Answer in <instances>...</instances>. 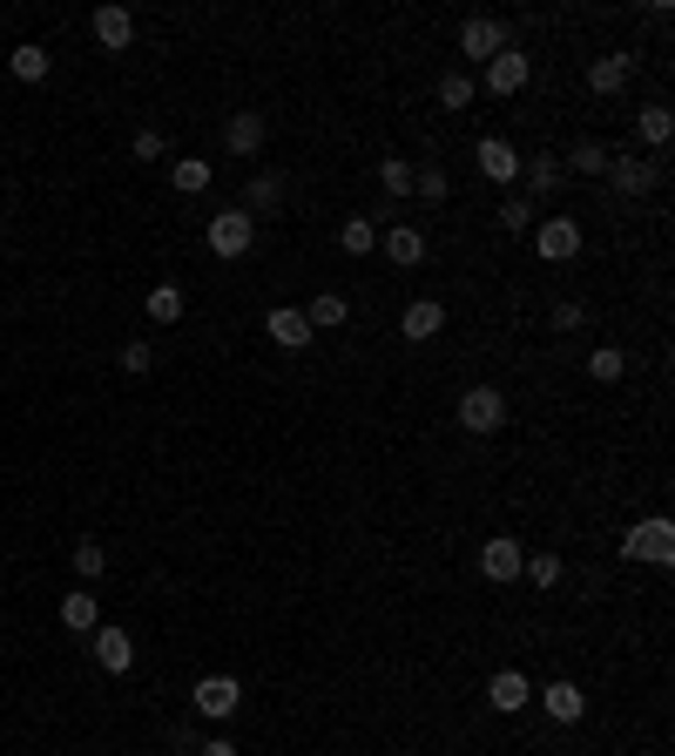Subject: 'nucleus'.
I'll return each mask as SVG.
<instances>
[{
    "label": "nucleus",
    "mask_w": 675,
    "mask_h": 756,
    "mask_svg": "<svg viewBox=\"0 0 675 756\" xmlns=\"http://www.w3.org/2000/svg\"><path fill=\"white\" fill-rule=\"evenodd\" d=\"M264 332L284 345V351H304V345H311V317H304V304H277V311L264 317Z\"/></svg>",
    "instance_id": "16"
},
{
    "label": "nucleus",
    "mask_w": 675,
    "mask_h": 756,
    "mask_svg": "<svg viewBox=\"0 0 675 756\" xmlns=\"http://www.w3.org/2000/svg\"><path fill=\"white\" fill-rule=\"evenodd\" d=\"M189 702H196V716H210V723H230L236 702H244V689H236V675H203Z\"/></svg>",
    "instance_id": "7"
},
{
    "label": "nucleus",
    "mask_w": 675,
    "mask_h": 756,
    "mask_svg": "<svg viewBox=\"0 0 675 756\" xmlns=\"http://www.w3.org/2000/svg\"><path fill=\"white\" fill-rule=\"evenodd\" d=\"M379 251L399 264V270H412V264L426 257V230H419V223H392V230H379Z\"/></svg>",
    "instance_id": "15"
},
{
    "label": "nucleus",
    "mask_w": 675,
    "mask_h": 756,
    "mask_svg": "<svg viewBox=\"0 0 675 756\" xmlns=\"http://www.w3.org/2000/svg\"><path fill=\"white\" fill-rule=\"evenodd\" d=\"M236 210H244V217H277V210H284V176L257 170V176L244 183V203H236Z\"/></svg>",
    "instance_id": "13"
},
{
    "label": "nucleus",
    "mask_w": 675,
    "mask_h": 756,
    "mask_svg": "<svg viewBox=\"0 0 675 756\" xmlns=\"http://www.w3.org/2000/svg\"><path fill=\"white\" fill-rule=\"evenodd\" d=\"M399 332H406L412 345H426V338H440V332H446V304H440V298H412V304L399 311Z\"/></svg>",
    "instance_id": "11"
},
{
    "label": "nucleus",
    "mask_w": 675,
    "mask_h": 756,
    "mask_svg": "<svg viewBox=\"0 0 675 756\" xmlns=\"http://www.w3.org/2000/svg\"><path fill=\"white\" fill-rule=\"evenodd\" d=\"M587 379H594V385H621V379H628V351H615V345H602V351H594V358H587Z\"/></svg>",
    "instance_id": "27"
},
{
    "label": "nucleus",
    "mask_w": 675,
    "mask_h": 756,
    "mask_svg": "<svg viewBox=\"0 0 675 756\" xmlns=\"http://www.w3.org/2000/svg\"><path fill=\"white\" fill-rule=\"evenodd\" d=\"M473 163H480L487 183H521V163H527V155L513 149L507 136H480V142H473Z\"/></svg>",
    "instance_id": "5"
},
{
    "label": "nucleus",
    "mask_w": 675,
    "mask_h": 756,
    "mask_svg": "<svg viewBox=\"0 0 675 756\" xmlns=\"http://www.w3.org/2000/svg\"><path fill=\"white\" fill-rule=\"evenodd\" d=\"M61 628H74V635H95L102 628V602L82 588V594H61Z\"/></svg>",
    "instance_id": "22"
},
{
    "label": "nucleus",
    "mask_w": 675,
    "mask_h": 756,
    "mask_svg": "<svg viewBox=\"0 0 675 756\" xmlns=\"http://www.w3.org/2000/svg\"><path fill=\"white\" fill-rule=\"evenodd\" d=\"M304 317H311V332H331V325H345V317H351V304H345L338 291H325V298H311Z\"/></svg>",
    "instance_id": "32"
},
{
    "label": "nucleus",
    "mask_w": 675,
    "mask_h": 756,
    "mask_svg": "<svg viewBox=\"0 0 675 756\" xmlns=\"http://www.w3.org/2000/svg\"><path fill=\"white\" fill-rule=\"evenodd\" d=\"M102 568H108V547H102V540H74V574L102 581Z\"/></svg>",
    "instance_id": "35"
},
{
    "label": "nucleus",
    "mask_w": 675,
    "mask_h": 756,
    "mask_svg": "<svg viewBox=\"0 0 675 756\" xmlns=\"http://www.w3.org/2000/svg\"><path fill=\"white\" fill-rule=\"evenodd\" d=\"M149 365H155V358H149V338H136V345H123V372H136V379H142Z\"/></svg>",
    "instance_id": "38"
},
{
    "label": "nucleus",
    "mask_w": 675,
    "mask_h": 756,
    "mask_svg": "<svg viewBox=\"0 0 675 756\" xmlns=\"http://www.w3.org/2000/svg\"><path fill=\"white\" fill-rule=\"evenodd\" d=\"M459 426L466 432H500L507 426V399H500L493 385H466L459 392Z\"/></svg>",
    "instance_id": "4"
},
{
    "label": "nucleus",
    "mask_w": 675,
    "mask_h": 756,
    "mask_svg": "<svg viewBox=\"0 0 675 756\" xmlns=\"http://www.w3.org/2000/svg\"><path fill=\"white\" fill-rule=\"evenodd\" d=\"M635 136H642L649 149H668V136H675V115H668L662 102H649L642 115H635Z\"/></svg>",
    "instance_id": "26"
},
{
    "label": "nucleus",
    "mask_w": 675,
    "mask_h": 756,
    "mask_svg": "<svg viewBox=\"0 0 675 756\" xmlns=\"http://www.w3.org/2000/svg\"><path fill=\"white\" fill-rule=\"evenodd\" d=\"M540 709L554 716V723H581L587 696H581V683H547V689H540Z\"/></svg>",
    "instance_id": "20"
},
{
    "label": "nucleus",
    "mask_w": 675,
    "mask_h": 756,
    "mask_svg": "<svg viewBox=\"0 0 675 756\" xmlns=\"http://www.w3.org/2000/svg\"><path fill=\"white\" fill-rule=\"evenodd\" d=\"M540 217H534V196H507V203H500V230L507 236H527Z\"/></svg>",
    "instance_id": "31"
},
{
    "label": "nucleus",
    "mask_w": 675,
    "mask_h": 756,
    "mask_svg": "<svg viewBox=\"0 0 675 756\" xmlns=\"http://www.w3.org/2000/svg\"><path fill=\"white\" fill-rule=\"evenodd\" d=\"M500 48H513L507 21H487V14H473V21L459 27V55H466V61H493Z\"/></svg>",
    "instance_id": "6"
},
{
    "label": "nucleus",
    "mask_w": 675,
    "mask_h": 756,
    "mask_svg": "<svg viewBox=\"0 0 675 756\" xmlns=\"http://www.w3.org/2000/svg\"><path fill=\"white\" fill-rule=\"evenodd\" d=\"M196 756H236V743H230V736H210V743L196 749Z\"/></svg>",
    "instance_id": "40"
},
{
    "label": "nucleus",
    "mask_w": 675,
    "mask_h": 756,
    "mask_svg": "<svg viewBox=\"0 0 675 756\" xmlns=\"http://www.w3.org/2000/svg\"><path fill=\"white\" fill-rule=\"evenodd\" d=\"M487 702H493L500 716H521V709L534 702V689H527V675H521V668H500V675H493V683H487Z\"/></svg>",
    "instance_id": "18"
},
{
    "label": "nucleus",
    "mask_w": 675,
    "mask_h": 756,
    "mask_svg": "<svg viewBox=\"0 0 675 756\" xmlns=\"http://www.w3.org/2000/svg\"><path fill=\"white\" fill-rule=\"evenodd\" d=\"M412 155H385V163H379V183H385V196H412Z\"/></svg>",
    "instance_id": "29"
},
{
    "label": "nucleus",
    "mask_w": 675,
    "mask_h": 756,
    "mask_svg": "<svg viewBox=\"0 0 675 756\" xmlns=\"http://www.w3.org/2000/svg\"><path fill=\"white\" fill-rule=\"evenodd\" d=\"M534 251H540L547 264L581 257V223H574V217H547V223H534Z\"/></svg>",
    "instance_id": "8"
},
{
    "label": "nucleus",
    "mask_w": 675,
    "mask_h": 756,
    "mask_svg": "<svg viewBox=\"0 0 675 756\" xmlns=\"http://www.w3.org/2000/svg\"><path fill=\"white\" fill-rule=\"evenodd\" d=\"M655 183H662L655 155H635V149H628V155H608V189H615V196H649Z\"/></svg>",
    "instance_id": "3"
},
{
    "label": "nucleus",
    "mask_w": 675,
    "mask_h": 756,
    "mask_svg": "<svg viewBox=\"0 0 675 756\" xmlns=\"http://www.w3.org/2000/svg\"><path fill=\"white\" fill-rule=\"evenodd\" d=\"M521 176H527V189H534V196H561V189H568L561 155H534V163H521Z\"/></svg>",
    "instance_id": "23"
},
{
    "label": "nucleus",
    "mask_w": 675,
    "mask_h": 756,
    "mask_svg": "<svg viewBox=\"0 0 675 756\" xmlns=\"http://www.w3.org/2000/svg\"><path fill=\"white\" fill-rule=\"evenodd\" d=\"M203 244H210L217 257H251V244H257V217H244V210H217L210 230H203Z\"/></svg>",
    "instance_id": "2"
},
{
    "label": "nucleus",
    "mask_w": 675,
    "mask_h": 756,
    "mask_svg": "<svg viewBox=\"0 0 675 756\" xmlns=\"http://www.w3.org/2000/svg\"><path fill=\"white\" fill-rule=\"evenodd\" d=\"M210 176H217V170L203 163V155H183V163L170 170V183H176L183 196H203V189H210Z\"/></svg>",
    "instance_id": "28"
},
{
    "label": "nucleus",
    "mask_w": 675,
    "mask_h": 756,
    "mask_svg": "<svg viewBox=\"0 0 675 756\" xmlns=\"http://www.w3.org/2000/svg\"><path fill=\"white\" fill-rule=\"evenodd\" d=\"M628 74H635V55L615 48V55H602V61L587 68V89H594V95H621V89H628Z\"/></svg>",
    "instance_id": "19"
},
{
    "label": "nucleus",
    "mask_w": 675,
    "mask_h": 756,
    "mask_svg": "<svg viewBox=\"0 0 675 756\" xmlns=\"http://www.w3.org/2000/svg\"><path fill=\"white\" fill-rule=\"evenodd\" d=\"M621 561H649V568H668L675 561V521L668 513H649L621 534Z\"/></svg>",
    "instance_id": "1"
},
{
    "label": "nucleus",
    "mask_w": 675,
    "mask_h": 756,
    "mask_svg": "<svg viewBox=\"0 0 675 756\" xmlns=\"http://www.w3.org/2000/svg\"><path fill=\"white\" fill-rule=\"evenodd\" d=\"M521 561H527V547L513 540V534H493V540L480 547V574L500 581V588H507V581H521Z\"/></svg>",
    "instance_id": "9"
},
{
    "label": "nucleus",
    "mask_w": 675,
    "mask_h": 756,
    "mask_svg": "<svg viewBox=\"0 0 675 756\" xmlns=\"http://www.w3.org/2000/svg\"><path fill=\"white\" fill-rule=\"evenodd\" d=\"M608 155H615L608 142H594V136H581V142H574V149L561 155V170H568V176H608Z\"/></svg>",
    "instance_id": "21"
},
{
    "label": "nucleus",
    "mask_w": 675,
    "mask_h": 756,
    "mask_svg": "<svg viewBox=\"0 0 675 756\" xmlns=\"http://www.w3.org/2000/svg\"><path fill=\"white\" fill-rule=\"evenodd\" d=\"M338 251H345V257H372V251H379V223H372V217H345Z\"/></svg>",
    "instance_id": "25"
},
{
    "label": "nucleus",
    "mask_w": 675,
    "mask_h": 756,
    "mask_svg": "<svg viewBox=\"0 0 675 756\" xmlns=\"http://www.w3.org/2000/svg\"><path fill=\"white\" fill-rule=\"evenodd\" d=\"M163 149H170L163 136H155V129H142V136H136V163H155V155H163Z\"/></svg>",
    "instance_id": "39"
},
{
    "label": "nucleus",
    "mask_w": 675,
    "mask_h": 756,
    "mask_svg": "<svg viewBox=\"0 0 675 756\" xmlns=\"http://www.w3.org/2000/svg\"><path fill=\"white\" fill-rule=\"evenodd\" d=\"M446 189H453V183H446L440 163H419V170H412V196H419V203H446Z\"/></svg>",
    "instance_id": "30"
},
{
    "label": "nucleus",
    "mask_w": 675,
    "mask_h": 756,
    "mask_svg": "<svg viewBox=\"0 0 675 756\" xmlns=\"http://www.w3.org/2000/svg\"><path fill=\"white\" fill-rule=\"evenodd\" d=\"M89 34H95V42H102L108 55H123V48L136 42V14H129V8H95Z\"/></svg>",
    "instance_id": "14"
},
{
    "label": "nucleus",
    "mask_w": 675,
    "mask_h": 756,
    "mask_svg": "<svg viewBox=\"0 0 675 756\" xmlns=\"http://www.w3.org/2000/svg\"><path fill=\"white\" fill-rule=\"evenodd\" d=\"M521 574H527L534 588H554V581H561V554H527Z\"/></svg>",
    "instance_id": "36"
},
{
    "label": "nucleus",
    "mask_w": 675,
    "mask_h": 756,
    "mask_svg": "<svg viewBox=\"0 0 675 756\" xmlns=\"http://www.w3.org/2000/svg\"><path fill=\"white\" fill-rule=\"evenodd\" d=\"M95 662H102L108 675H129V668H136V642H129L123 628L102 621V628H95Z\"/></svg>",
    "instance_id": "17"
},
{
    "label": "nucleus",
    "mask_w": 675,
    "mask_h": 756,
    "mask_svg": "<svg viewBox=\"0 0 675 756\" xmlns=\"http://www.w3.org/2000/svg\"><path fill=\"white\" fill-rule=\"evenodd\" d=\"M8 68H14V82H48V68H55V55H48L42 42H21V48L8 55Z\"/></svg>",
    "instance_id": "24"
},
{
    "label": "nucleus",
    "mask_w": 675,
    "mask_h": 756,
    "mask_svg": "<svg viewBox=\"0 0 675 756\" xmlns=\"http://www.w3.org/2000/svg\"><path fill=\"white\" fill-rule=\"evenodd\" d=\"M264 136H270V123H264L257 108H236L230 123H223V149H230V155H257Z\"/></svg>",
    "instance_id": "12"
},
{
    "label": "nucleus",
    "mask_w": 675,
    "mask_h": 756,
    "mask_svg": "<svg viewBox=\"0 0 675 756\" xmlns=\"http://www.w3.org/2000/svg\"><path fill=\"white\" fill-rule=\"evenodd\" d=\"M527 74H534L527 48H500V55L487 61V89H493V95H521V89H527Z\"/></svg>",
    "instance_id": "10"
},
{
    "label": "nucleus",
    "mask_w": 675,
    "mask_h": 756,
    "mask_svg": "<svg viewBox=\"0 0 675 756\" xmlns=\"http://www.w3.org/2000/svg\"><path fill=\"white\" fill-rule=\"evenodd\" d=\"M587 325V311L574 304V298H561V304H554V332H581Z\"/></svg>",
    "instance_id": "37"
},
{
    "label": "nucleus",
    "mask_w": 675,
    "mask_h": 756,
    "mask_svg": "<svg viewBox=\"0 0 675 756\" xmlns=\"http://www.w3.org/2000/svg\"><path fill=\"white\" fill-rule=\"evenodd\" d=\"M440 108H473V74L466 68L440 74Z\"/></svg>",
    "instance_id": "34"
},
{
    "label": "nucleus",
    "mask_w": 675,
    "mask_h": 756,
    "mask_svg": "<svg viewBox=\"0 0 675 756\" xmlns=\"http://www.w3.org/2000/svg\"><path fill=\"white\" fill-rule=\"evenodd\" d=\"M176 317H183V291L176 284H155L149 291V325H176Z\"/></svg>",
    "instance_id": "33"
}]
</instances>
